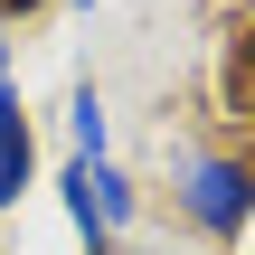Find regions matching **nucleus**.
Segmentation results:
<instances>
[{
    "instance_id": "1",
    "label": "nucleus",
    "mask_w": 255,
    "mask_h": 255,
    "mask_svg": "<svg viewBox=\"0 0 255 255\" xmlns=\"http://www.w3.org/2000/svg\"><path fill=\"white\" fill-rule=\"evenodd\" d=\"M170 218L208 246H237L255 227V151L246 142H180L170 151Z\"/></svg>"
},
{
    "instance_id": "2",
    "label": "nucleus",
    "mask_w": 255,
    "mask_h": 255,
    "mask_svg": "<svg viewBox=\"0 0 255 255\" xmlns=\"http://www.w3.org/2000/svg\"><path fill=\"white\" fill-rule=\"evenodd\" d=\"M57 199H66L85 255H114V246H123V227H132V208H142L132 180H123L114 161H66V170H57Z\"/></svg>"
},
{
    "instance_id": "3",
    "label": "nucleus",
    "mask_w": 255,
    "mask_h": 255,
    "mask_svg": "<svg viewBox=\"0 0 255 255\" xmlns=\"http://www.w3.org/2000/svg\"><path fill=\"white\" fill-rule=\"evenodd\" d=\"M28 189H38V123H28L19 85H9V95H0V218H9Z\"/></svg>"
},
{
    "instance_id": "4",
    "label": "nucleus",
    "mask_w": 255,
    "mask_h": 255,
    "mask_svg": "<svg viewBox=\"0 0 255 255\" xmlns=\"http://www.w3.org/2000/svg\"><path fill=\"white\" fill-rule=\"evenodd\" d=\"M66 142H76V161H114V114H104L95 85L66 95Z\"/></svg>"
},
{
    "instance_id": "5",
    "label": "nucleus",
    "mask_w": 255,
    "mask_h": 255,
    "mask_svg": "<svg viewBox=\"0 0 255 255\" xmlns=\"http://www.w3.org/2000/svg\"><path fill=\"white\" fill-rule=\"evenodd\" d=\"M9 85H19V76H9V19H0V95H9Z\"/></svg>"
},
{
    "instance_id": "6",
    "label": "nucleus",
    "mask_w": 255,
    "mask_h": 255,
    "mask_svg": "<svg viewBox=\"0 0 255 255\" xmlns=\"http://www.w3.org/2000/svg\"><path fill=\"white\" fill-rule=\"evenodd\" d=\"M76 9H95V0H76Z\"/></svg>"
}]
</instances>
